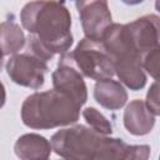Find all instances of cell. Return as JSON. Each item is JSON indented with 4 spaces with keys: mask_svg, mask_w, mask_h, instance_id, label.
<instances>
[{
    "mask_svg": "<svg viewBox=\"0 0 160 160\" xmlns=\"http://www.w3.org/2000/svg\"><path fill=\"white\" fill-rule=\"evenodd\" d=\"M20 21L30 34L29 51L46 62L55 54H66L72 45L71 15L65 2H28L21 9Z\"/></svg>",
    "mask_w": 160,
    "mask_h": 160,
    "instance_id": "1",
    "label": "cell"
},
{
    "mask_svg": "<svg viewBox=\"0 0 160 160\" xmlns=\"http://www.w3.org/2000/svg\"><path fill=\"white\" fill-rule=\"evenodd\" d=\"M80 106L68 95L52 90L29 95L21 105V120L31 129H52L75 124Z\"/></svg>",
    "mask_w": 160,
    "mask_h": 160,
    "instance_id": "2",
    "label": "cell"
},
{
    "mask_svg": "<svg viewBox=\"0 0 160 160\" xmlns=\"http://www.w3.org/2000/svg\"><path fill=\"white\" fill-rule=\"evenodd\" d=\"M59 60L75 66L82 76L98 81L111 79L115 74L112 61L102 42L86 38L80 40L71 52L61 55Z\"/></svg>",
    "mask_w": 160,
    "mask_h": 160,
    "instance_id": "3",
    "label": "cell"
},
{
    "mask_svg": "<svg viewBox=\"0 0 160 160\" xmlns=\"http://www.w3.org/2000/svg\"><path fill=\"white\" fill-rule=\"evenodd\" d=\"M101 136L91 128L74 125L55 132L50 142L54 152L64 160H94Z\"/></svg>",
    "mask_w": 160,
    "mask_h": 160,
    "instance_id": "4",
    "label": "cell"
},
{
    "mask_svg": "<svg viewBox=\"0 0 160 160\" xmlns=\"http://www.w3.org/2000/svg\"><path fill=\"white\" fill-rule=\"evenodd\" d=\"M5 69L12 82L34 90H38L44 85L45 74L49 70L46 61L31 52L10 56L5 64Z\"/></svg>",
    "mask_w": 160,
    "mask_h": 160,
    "instance_id": "5",
    "label": "cell"
},
{
    "mask_svg": "<svg viewBox=\"0 0 160 160\" xmlns=\"http://www.w3.org/2000/svg\"><path fill=\"white\" fill-rule=\"evenodd\" d=\"M81 26L86 39L101 41L105 31L112 24L111 12L106 1H76Z\"/></svg>",
    "mask_w": 160,
    "mask_h": 160,
    "instance_id": "6",
    "label": "cell"
},
{
    "mask_svg": "<svg viewBox=\"0 0 160 160\" xmlns=\"http://www.w3.org/2000/svg\"><path fill=\"white\" fill-rule=\"evenodd\" d=\"M142 55L132 49L122 50L111 58L114 71L126 88L132 91L141 90L146 84V75L142 68Z\"/></svg>",
    "mask_w": 160,
    "mask_h": 160,
    "instance_id": "7",
    "label": "cell"
},
{
    "mask_svg": "<svg viewBox=\"0 0 160 160\" xmlns=\"http://www.w3.org/2000/svg\"><path fill=\"white\" fill-rule=\"evenodd\" d=\"M130 42L142 56L159 45L160 40V18L148 14L136 20L125 24Z\"/></svg>",
    "mask_w": 160,
    "mask_h": 160,
    "instance_id": "8",
    "label": "cell"
},
{
    "mask_svg": "<svg viewBox=\"0 0 160 160\" xmlns=\"http://www.w3.org/2000/svg\"><path fill=\"white\" fill-rule=\"evenodd\" d=\"M52 86L72 99L80 108L88 100V89L81 72L69 62L59 60L56 70L52 72Z\"/></svg>",
    "mask_w": 160,
    "mask_h": 160,
    "instance_id": "9",
    "label": "cell"
},
{
    "mask_svg": "<svg viewBox=\"0 0 160 160\" xmlns=\"http://www.w3.org/2000/svg\"><path fill=\"white\" fill-rule=\"evenodd\" d=\"M155 125V115L142 100H132L124 111V126L135 136L149 134Z\"/></svg>",
    "mask_w": 160,
    "mask_h": 160,
    "instance_id": "10",
    "label": "cell"
},
{
    "mask_svg": "<svg viewBox=\"0 0 160 160\" xmlns=\"http://www.w3.org/2000/svg\"><path fill=\"white\" fill-rule=\"evenodd\" d=\"M51 150V142L35 132L21 135L14 145V151L20 160H48Z\"/></svg>",
    "mask_w": 160,
    "mask_h": 160,
    "instance_id": "11",
    "label": "cell"
},
{
    "mask_svg": "<svg viewBox=\"0 0 160 160\" xmlns=\"http://www.w3.org/2000/svg\"><path fill=\"white\" fill-rule=\"evenodd\" d=\"M94 98L99 105L108 110H119L128 101V92L120 81L106 79L95 84Z\"/></svg>",
    "mask_w": 160,
    "mask_h": 160,
    "instance_id": "12",
    "label": "cell"
},
{
    "mask_svg": "<svg viewBox=\"0 0 160 160\" xmlns=\"http://www.w3.org/2000/svg\"><path fill=\"white\" fill-rule=\"evenodd\" d=\"M0 29H1V51H2V56L16 55L24 48L25 40H26L21 28L11 18L10 20L2 21Z\"/></svg>",
    "mask_w": 160,
    "mask_h": 160,
    "instance_id": "13",
    "label": "cell"
},
{
    "mask_svg": "<svg viewBox=\"0 0 160 160\" xmlns=\"http://www.w3.org/2000/svg\"><path fill=\"white\" fill-rule=\"evenodd\" d=\"M129 145L116 138L102 135L94 160H126Z\"/></svg>",
    "mask_w": 160,
    "mask_h": 160,
    "instance_id": "14",
    "label": "cell"
},
{
    "mask_svg": "<svg viewBox=\"0 0 160 160\" xmlns=\"http://www.w3.org/2000/svg\"><path fill=\"white\" fill-rule=\"evenodd\" d=\"M82 116L90 128L100 135H110L112 132V126L110 121L95 108H86L82 110Z\"/></svg>",
    "mask_w": 160,
    "mask_h": 160,
    "instance_id": "15",
    "label": "cell"
},
{
    "mask_svg": "<svg viewBox=\"0 0 160 160\" xmlns=\"http://www.w3.org/2000/svg\"><path fill=\"white\" fill-rule=\"evenodd\" d=\"M142 68L154 81L160 82V44L144 55Z\"/></svg>",
    "mask_w": 160,
    "mask_h": 160,
    "instance_id": "16",
    "label": "cell"
},
{
    "mask_svg": "<svg viewBox=\"0 0 160 160\" xmlns=\"http://www.w3.org/2000/svg\"><path fill=\"white\" fill-rule=\"evenodd\" d=\"M145 102L154 115H160V82L154 81L150 85L146 92Z\"/></svg>",
    "mask_w": 160,
    "mask_h": 160,
    "instance_id": "17",
    "label": "cell"
},
{
    "mask_svg": "<svg viewBox=\"0 0 160 160\" xmlns=\"http://www.w3.org/2000/svg\"><path fill=\"white\" fill-rule=\"evenodd\" d=\"M150 156L149 145H129L126 160H148Z\"/></svg>",
    "mask_w": 160,
    "mask_h": 160,
    "instance_id": "18",
    "label": "cell"
},
{
    "mask_svg": "<svg viewBox=\"0 0 160 160\" xmlns=\"http://www.w3.org/2000/svg\"><path fill=\"white\" fill-rule=\"evenodd\" d=\"M155 8H156V10H158V11H159V12H160V0H159V1H156V2H155Z\"/></svg>",
    "mask_w": 160,
    "mask_h": 160,
    "instance_id": "19",
    "label": "cell"
},
{
    "mask_svg": "<svg viewBox=\"0 0 160 160\" xmlns=\"http://www.w3.org/2000/svg\"><path fill=\"white\" fill-rule=\"evenodd\" d=\"M159 160H160V156H159Z\"/></svg>",
    "mask_w": 160,
    "mask_h": 160,
    "instance_id": "20",
    "label": "cell"
}]
</instances>
